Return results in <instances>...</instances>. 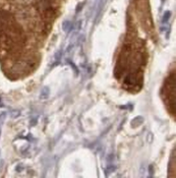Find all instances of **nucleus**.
<instances>
[{"instance_id":"1","label":"nucleus","mask_w":176,"mask_h":178,"mask_svg":"<svg viewBox=\"0 0 176 178\" xmlns=\"http://www.w3.org/2000/svg\"><path fill=\"white\" fill-rule=\"evenodd\" d=\"M37 8L46 21L51 23L57 16V0H36Z\"/></svg>"},{"instance_id":"2","label":"nucleus","mask_w":176,"mask_h":178,"mask_svg":"<svg viewBox=\"0 0 176 178\" xmlns=\"http://www.w3.org/2000/svg\"><path fill=\"white\" fill-rule=\"evenodd\" d=\"M163 92L166 98H168L170 101L169 106H171V108H173L175 111V74L174 73H172V75H170L169 78L166 79Z\"/></svg>"},{"instance_id":"3","label":"nucleus","mask_w":176,"mask_h":178,"mask_svg":"<svg viewBox=\"0 0 176 178\" xmlns=\"http://www.w3.org/2000/svg\"><path fill=\"white\" fill-rule=\"evenodd\" d=\"M49 95H50L49 88H48V87H44L43 90L41 91V94H40V98L43 99V100H45L49 97Z\"/></svg>"},{"instance_id":"4","label":"nucleus","mask_w":176,"mask_h":178,"mask_svg":"<svg viewBox=\"0 0 176 178\" xmlns=\"http://www.w3.org/2000/svg\"><path fill=\"white\" fill-rule=\"evenodd\" d=\"M115 169H116L115 166H110V167H108V168L106 169V171H107V172H106V175H109V174L114 171Z\"/></svg>"},{"instance_id":"5","label":"nucleus","mask_w":176,"mask_h":178,"mask_svg":"<svg viewBox=\"0 0 176 178\" xmlns=\"http://www.w3.org/2000/svg\"><path fill=\"white\" fill-rule=\"evenodd\" d=\"M149 170H150V176H153V165H150L149 167Z\"/></svg>"}]
</instances>
